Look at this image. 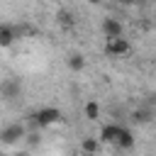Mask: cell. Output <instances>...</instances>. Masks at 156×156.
I'll return each mask as SVG.
<instances>
[{
  "instance_id": "6da1fadb",
  "label": "cell",
  "mask_w": 156,
  "mask_h": 156,
  "mask_svg": "<svg viewBox=\"0 0 156 156\" xmlns=\"http://www.w3.org/2000/svg\"><path fill=\"white\" fill-rule=\"evenodd\" d=\"M32 122L37 127H51L56 122H61V110L58 107H39L34 115H32Z\"/></svg>"
},
{
  "instance_id": "7a4b0ae2",
  "label": "cell",
  "mask_w": 156,
  "mask_h": 156,
  "mask_svg": "<svg viewBox=\"0 0 156 156\" xmlns=\"http://www.w3.org/2000/svg\"><path fill=\"white\" fill-rule=\"evenodd\" d=\"M24 124L22 122H12V124H7V127H2L0 129V144L2 146H12V144H17L22 136H24Z\"/></svg>"
},
{
  "instance_id": "3957f363",
  "label": "cell",
  "mask_w": 156,
  "mask_h": 156,
  "mask_svg": "<svg viewBox=\"0 0 156 156\" xmlns=\"http://www.w3.org/2000/svg\"><path fill=\"white\" fill-rule=\"evenodd\" d=\"M129 51H132V44H129L124 37H112V39H107V44H105V54L112 56V58L127 56Z\"/></svg>"
},
{
  "instance_id": "277c9868",
  "label": "cell",
  "mask_w": 156,
  "mask_h": 156,
  "mask_svg": "<svg viewBox=\"0 0 156 156\" xmlns=\"http://www.w3.org/2000/svg\"><path fill=\"white\" fill-rule=\"evenodd\" d=\"M22 93V80L20 78H2L0 80V98L2 100H15Z\"/></svg>"
},
{
  "instance_id": "5b68a950",
  "label": "cell",
  "mask_w": 156,
  "mask_h": 156,
  "mask_svg": "<svg viewBox=\"0 0 156 156\" xmlns=\"http://www.w3.org/2000/svg\"><path fill=\"white\" fill-rule=\"evenodd\" d=\"M134 144H136V136L132 134V129H129V127H124V124H119V132H117L115 146H117L119 151H132V149H134Z\"/></svg>"
},
{
  "instance_id": "8992f818",
  "label": "cell",
  "mask_w": 156,
  "mask_h": 156,
  "mask_svg": "<svg viewBox=\"0 0 156 156\" xmlns=\"http://www.w3.org/2000/svg\"><path fill=\"white\" fill-rule=\"evenodd\" d=\"M102 34H105V39L122 37V22L117 17H105L102 20Z\"/></svg>"
},
{
  "instance_id": "52a82bcc",
  "label": "cell",
  "mask_w": 156,
  "mask_h": 156,
  "mask_svg": "<svg viewBox=\"0 0 156 156\" xmlns=\"http://www.w3.org/2000/svg\"><path fill=\"white\" fill-rule=\"evenodd\" d=\"M117 132H119V124H117V122L102 124V127H100V134H98V141H100V144H115Z\"/></svg>"
},
{
  "instance_id": "ba28073f",
  "label": "cell",
  "mask_w": 156,
  "mask_h": 156,
  "mask_svg": "<svg viewBox=\"0 0 156 156\" xmlns=\"http://www.w3.org/2000/svg\"><path fill=\"white\" fill-rule=\"evenodd\" d=\"M80 151H83L85 156H98V151H100L98 136H85V139L80 141Z\"/></svg>"
},
{
  "instance_id": "9c48e42d",
  "label": "cell",
  "mask_w": 156,
  "mask_h": 156,
  "mask_svg": "<svg viewBox=\"0 0 156 156\" xmlns=\"http://www.w3.org/2000/svg\"><path fill=\"white\" fill-rule=\"evenodd\" d=\"M15 39H17V32H15L12 27L2 24V27H0V46H2V49H7V46H12V44H15Z\"/></svg>"
},
{
  "instance_id": "30bf717a",
  "label": "cell",
  "mask_w": 156,
  "mask_h": 156,
  "mask_svg": "<svg viewBox=\"0 0 156 156\" xmlns=\"http://www.w3.org/2000/svg\"><path fill=\"white\" fill-rule=\"evenodd\" d=\"M151 115H154V112H151V107H141V110H134L129 119H132V122H136V124H149V122H151Z\"/></svg>"
},
{
  "instance_id": "8fae6325",
  "label": "cell",
  "mask_w": 156,
  "mask_h": 156,
  "mask_svg": "<svg viewBox=\"0 0 156 156\" xmlns=\"http://www.w3.org/2000/svg\"><path fill=\"white\" fill-rule=\"evenodd\" d=\"M68 68L71 71H83L85 68V56L83 54H71L68 56Z\"/></svg>"
},
{
  "instance_id": "7c38bea8",
  "label": "cell",
  "mask_w": 156,
  "mask_h": 156,
  "mask_svg": "<svg viewBox=\"0 0 156 156\" xmlns=\"http://www.w3.org/2000/svg\"><path fill=\"white\" fill-rule=\"evenodd\" d=\"M85 117H88L90 122H98V117H100V105H98L95 100L85 102Z\"/></svg>"
},
{
  "instance_id": "4fadbf2b",
  "label": "cell",
  "mask_w": 156,
  "mask_h": 156,
  "mask_svg": "<svg viewBox=\"0 0 156 156\" xmlns=\"http://www.w3.org/2000/svg\"><path fill=\"white\" fill-rule=\"evenodd\" d=\"M56 20H58L63 27H71V24H73V15H71L68 10H58V12H56Z\"/></svg>"
},
{
  "instance_id": "5bb4252c",
  "label": "cell",
  "mask_w": 156,
  "mask_h": 156,
  "mask_svg": "<svg viewBox=\"0 0 156 156\" xmlns=\"http://www.w3.org/2000/svg\"><path fill=\"white\" fill-rule=\"evenodd\" d=\"M29 146H37V144H41V136H39V132H24V136H22Z\"/></svg>"
},
{
  "instance_id": "9a60e30c",
  "label": "cell",
  "mask_w": 156,
  "mask_h": 156,
  "mask_svg": "<svg viewBox=\"0 0 156 156\" xmlns=\"http://www.w3.org/2000/svg\"><path fill=\"white\" fill-rule=\"evenodd\" d=\"M117 2H119V5H134L136 0H117Z\"/></svg>"
},
{
  "instance_id": "2e32d148",
  "label": "cell",
  "mask_w": 156,
  "mask_h": 156,
  "mask_svg": "<svg viewBox=\"0 0 156 156\" xmlns=\"http://www.w3.org/2000/svg\"><path fill=\"white\" fill-rule=\"evenodd\" d=\"M12 156H29V154H27V151H15Z\"/></svg>"
},
{
  "instance_id": "e0dca14e",
  "label": "cell",
  "mask_w": 156,
  "mask_h": 156,
  "mask_svg": "<svg viewBox=\"0 0 156 156\" xmlns=\"http://www.w3.org/2000/svg\"><path fill=\"white\" fill-rule=\"evenodd\" d=\"M85 2H90V5H100L102 0H85Z\"/></svg>"
},
{
  "instance_id": "ac0fdd59",
  "label": "cell",
  "mask_w": 156,
  "mask_h": 156,
  "mask_svg": "<svg viewBox=\"0 0 156 156\" xmlns=\"http://www.w3.org/2000/svg\"><path fill=\"white\" fill-rule=\"evenodd\" d=\"M0 156H7V154H0Z\"/></svg>"
}]
</instances>
